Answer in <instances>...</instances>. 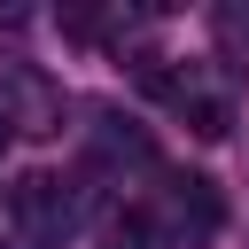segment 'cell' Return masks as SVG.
<instances>
[{
    "instance_id": "1",
    "label": "cell",
    "mask_w": 249,
    "mask_h": 249,
    "mask_svg": "<svg viewBox=\"0 0 249 249\" xmlns=\"http://www.w3.org/2000/svg\"><path fill=\"white\" fill-rule=\"evenodd\" d=\"M16 218H23L31 241H62V233H70V202H62V187H54L47 171H31V179L16 187Z\"/></svg>"
},
{
    "instance_id": "2",
    "label": "cell",
    "mask_w": 249,
    "mask_h": 249,
    "mask_svg": "<svg viewBox=\"0 0 249 249\" xmlns=\"http://www.w3.org/2000/svg\"><path fill=\"white\" fill-rule=\"evenodd\" d=\"M171 202H179V226H195V233H210V226L226 218V202H218V187H210V179H179V187H171Z\"/></svg>"
},
{
    "instance_id": "3",
    "label": "cell",
    "mask_w": 249,
    "mask_h": 249,
    "mask_svg": "<svg viewBox=\"0 0 249 249\" xmlns=\"http://www.w3.org/2000/svg\"><path fill=\"white\" fill-rule=\"evenodd\" d=\"M179 117H187V132H195V140H226V132H233V109H226L218 93H187V101H179Z\"/></svg>"
},
{
    "instance_id": "4",
    "label": "cell",
    "mask_w": 249,
    "mask_h": 249,
    "mask_svg": "<svg viewBox=\"0 0 249 249\" xmlns=\"http://www.w3.org/2000/svg\"><path fill=\"white\" fill-rule=\"evenodd\" d=\"M62 31H70V39H101V16H93V8H70Z\"/></svg>"
},
{
    "instance_id": "5",
    "label": "cell",
    "mask_w": 249,
    "mask_h": 249,
    "mask_svg": "<svg viewBox=\"0 0 249 249\" xmlns=\"http://www.w3.org/2000/svg\"><path fill=\"white\" fill-rule=\"evenodd\" d=\"M0 148H8V117H0Z\"/></svg>"
}]
</instances>
